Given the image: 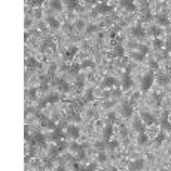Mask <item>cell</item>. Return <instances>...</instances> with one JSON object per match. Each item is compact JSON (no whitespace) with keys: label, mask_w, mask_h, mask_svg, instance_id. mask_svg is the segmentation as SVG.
Wrapping results in <instances>:
<instances>
[{"label":"cell","mask_w":171,"mask_h":171,"mask_svg":"<svg viewBox=\"0 0 171 171\" xmlns=\"http://www.w3.org/2000/svg\"><path fill=\"white\" fill-rule=\"evenodd\" d=\"M153 81H155V71L153 70H149L143 76V79H141V92H147L152 88Z\"/></svg>","instance_id":"6da1fadb"},{"label":"cell","mask_w":171,"mask_h":171,"mask_svg":"<svg viewBox=\"0 0 171 171\" xmlns=\"http://www.w3.org/2000/svg\"><path fill=\"white\" fill-rule=\"evenodd\" d=\"M52 85H55L61 92H70L71 91V88H70V85L64 81V78H55L52 82H51Z\"/></svg>","instance_id":"7a4b0ae2"},{"label":"cell","mask_w":171,"mask_h":171,"mask_svg":"<svg viewBox=\"0 0 171 171\" xmlns=\"http://www.w3.org/2000/svg\"><path fill=\"white\" fill-rule=\"evenodd\" d=\"M130 70H131V67H127L125 75H124V78H122V89H124V91L131 89L133 85H134V82H133V79H131V76H130Z\"/></svg>","instance_id":"3957f363"},{"label":"cell","mask_w":171,"mask_h":171,"mask_svg":"<svg viewBox=\"0 0 171 171\" xmlns=\"http://www.w3.org/2000/svg\"><path fill=\"white\" fill-rule=\"evenodd\" d=\"M133 112H134V107H133V101H124L122 103V109H120V113L124 118H131L133 116Z\"/></svg>","instance_id":"277c9868"},{"label":"cell","mask_w":171,"mask_h":171,"mask_svg":"<svg viewBox=\"0 0 171 171\" xmlns=\"http://www.w3.org/2000/svg\"><path fill=\"white\" fill-rule=\"evenodd\" d=\"M140 118H141V120L144 122V125H146V124H147V125L156 124V118H155L152 113H149V112H141V113H140Z\"/></svg>","instance_id":"5b68a950"},{"label":"cell","mask_w":171,"mask_h":171,"mask_svg":"<svg viewBox=\"0 0 171 171\" xmlns=\"http://www.w3.org/2000/svg\"><path fill=\"white\" fill-rule=\"evenodd\" d=\"M116 85H118V81L113 76H106L104 81L100 83V89H107V88H112V86H116Z\"/></svg>","instance_id":"8992f818"},{"label":"cell","mask_w":171,"mask_h":171,"mask_svg":"<svg viewBox=\"0 0 171 171\" xmlns=\"http://www.w3.org/2000/svg\"><path fill=\"white\" fill-rule=\"evenodd\" d=\"M144 164H146L144 159H135V161L128 164V170L130 171H141L144 168Z\"/></svg>","instance_id":"52a82bcc"},{"label":"cell","mask_w":171,"mask_h":171,"mask_svg":"<svg viewBox=\"0 0 171 171\" xmlns=\"http://www.w3.org/2000/svg\"><path fill=\"white\" fill-rule=\"evenodd\" d=\"M155 79H156V82H158L159 85L165 86V85H168V83H170L171 76H170V75H167V73H158V75H155Z\"/></svg>","instance_id":"ba28073f"},{"label":"cell","mask_w":171,"mask_h":171,"mask_svg":"<svg viewBox=\"0 0 171 171\" xmlns=\"http://www.w3.org/2000/svg\"><path fill=\"white\" fill-rule=\"evenodd\" d=\"M161 130H162V131H170V133H171V122L168 120V112H164V113H162Z\"/></svg>","instance_id":"9c48e42d"},{"label":"cell","mask_w":171,"mask_h":171,"mask_svg":"<svg viewBox=\"0 0 171 171\" xmlns=\"http://www.w3.org/2000/svg\"><path fill=\"white\" fill-rule=\"evenodd\" d=\"M66 131H67V137H71V138H78L79 134H81V131L76 125H67Z\"/></svg>","instance_id":"30bf717a"},{"label":"cell","mask_w":171,"mask_h":171,"mask_svg":"<svg viewBox=\"0 0 171 171\" xmlns=\"http://www.w3.org/2000/svg\"><path fill=\"white\" fill-rule=\"evenodd\" d=\"M156 22H158L159 27H170V24H171V21L168 19V16H167L165 14L156 15Z\"/></svg>","instance_id":"8fae6325"},{"label":"cell","mask_w":171,"mask_h":171,"mask_svg":"<svg viewBox=\"0 0 171 171\" xmlns=\"http://www.w3.org/2000/svg\"><path fill=\"white\" fill-rule=\"evenodd\" d=\"M133 128H134L138 134L146 133V125L141 122V119H140V118H135V119H134V122H133Z\"/></svg>","instance_id":"7c38bea8"},{"label":"cell","mask_w":171,"mask_h":171,"mask_svg":"<svg viewBox=\"0 0 171 171\" xmlns=\"http://www.w3.org/2000/svg\"><path fill=\"white\" fill-rule=\"evenodd\" d=\"M112 6L110 5H106V3H100V5H97L95 6V11L94 14H107V12H112Z\"/></svg>","instance_id":"4fadbf2b"},{"label":"cell","mask_w":171,"mask_h":171,"mask_svg":"<svg viewBox=\"0 0 171 171\" xmlns=\"http://www.w3.org/2000/svg\"><path fill=\"white\" fill-rule=\"evenodd\" d=\"M113 134V124H106L104 127V131H103V137H104V141H110V137Z\"/></svg>","instance_id":"5bb4252c"},{"label":"cell","mask_w":171,"mask_h":171,"mask_svg":"<svg viewBox=\"0 0 171 171\" xmlns=\"http://www.w3.org/2000/svg\"><path fill=\"white\" fill-rule=\"evenodd\" d=\"M131 33H133V36H134V37H137V39H143V37L146 36V31H144V28H143L141 26L134 27V28L131 30Z\"/></svg>","instance_id":"9a60e30c"},{"label":"cell","mask_w":171,"mask_h":171,"mask_svg":"<svg viewBox=\"0 0 171 171\" xmlns=\"http://www.w3.org/2000/svg\"><path fill=\"white\" fill-rule=\"evenodd\" d=\"M112 55H113V57H118V58H124V55H125V49H124V46H122V45H116Z\"/></svg>","instance_id":"2e32d148"},{"label":"cell","mask_w":171,"mask_h":171,"mask_svg":"<svg viewBox=\"0 0 171 171\" xmlns=\"http://www.w3.org/2000/svg\"><path fill=\"white\" fill-rule=\"evenodd\" d=\"M46 22L51 28H60V22L55 16H46Z\"/></svg>","instance_id":"e0dca14e"},{"label":"cell","mask_w":171,"mask_h":171,"mask_svg":"<svg viewBox=\"0 0 171 171\" xmlns=\"http://www.w3.org/2000/svg\"><path fill=\"white\" fill-rule=\"evenodd\" d=\"M46 104H54V103H57V101H60V95L57 94V92H52V94H49L46 97Z\"/></svg>","instance_id":"ac0fdd59"},{"label":"cell","mask_w":171,"mask_h":171,"mask_svg":"<svg viewBox=\"0 0 171 171\" xmlns=\"http://www.w3.org/2000/svg\"><path fill=\"white\" fill-rule=\"evenodd\" d=\"M149 33H150L155 39H159V36L162 34V28H161L159 26H152L150 30H149Z\"/></svg>","instance_id":"d6986e66"},{"label":"cell","mask_w":171,"mask_h":171,"mask_svg":"<svg viewBox=\"0 0 171 171\" xmlns=\"http://www.w3.org/2000/svg\"><path fill=\"white\" fill-rule=\"evenodd\" d=\"M130 57H131L134 61H138V63H143V61L146 60V55L140 54L138 51H134V52H131V54H130Z\"/></svg>","instance_id":"ffe728a7"},{"label":"cell","mask_w":171,"mask_h":171,"mask_svg":"<svg viewBox=\"0 0 171 171\" xmlns=\"http://www.w3.org/2000/svg\"><path fill=\"white\" fill-rule=\"evenodd\" d=\"M120 5H122V8H125L130 12H135L137 11V6H135L134 2H120Z\"/></svg>","instance_id":"44dd1931"},{"label":"cell","mask_w":171,"mask_h":171,"mask_svg":"<svg viewBox=\"0 0 171 171\" xmlns=\"http://www.w3.org/2000/svg\"><path fill=\"white\" fill-rule=\"evenodd\" d=\"M78 51H79L78 46H70L68 49H67V52H66V58H67V60H71L73 57L78 54Z\"/></svg>","instance_id":"7402d4cb"},{"label":"cell","mask_w":171,"mask_h":171,"mask_svg":"<svg viewBox=\"0 0 171 171\" xmlns=\"http://www.w3.org/2000/svg\"><path fill=\"white\" fill-rule=\"evenodd\" d=\"M83 101H85V103H91V101H94V89H92V88H88V91L85 92V95H83Z\"/></svg>","instance_id":"603a6c76"},{"label":"cell","mask_w":171,"mask_h":171,"mask_svg":"<svg viewBox=\"0 0 171 171\" xmlns=\"http://www.w3.org/2000/svg\"><path fill=\"white\" fill-rule=\"evenodd\" d=\"M137 143H138V144H141V146L147 144V143H149V135L146 134V133H143V134H138V137H137Z\"/></svg>","instance_id":"cb8c5ba5"},{"label":"cell","mask_w":171,"mask_h":171,"mask_svg":"<svg viewBox=\"0 0 171 171\" xmlns=\"http://www.w3.org/2000/svg\"><path fill=\"white\" fill-rule=\"evenodd\" d=\"M68 147H70V150H71V152H75V153H79V152H82V150H83L82 144H79V143H76V141H73V143L68 146Z\"/></svg>","instance_id":"d4e9b609"},{"label":"cell","mask_w":171,"mask_h":171,"mask_svg":"<svg viewBox=\"0 0 171 171\" xmlns=\"http://www.w3.org/2000/svg\"><path fill=\"white\" fill-rule=\"evenodd\" d=\"M73 27H75L76 30H83V28H86L88 26H86V22H85L83 19H76L75 24H73Z\"/></svg>","instance_id":"484cf974"},{"label":"cell","mask_w":171,"mask_h":171,"mask_svg":"<svg viewBox=\"0 0 171 171\" xmlns=\"http://www.w3.org/2000/svg\"><path fill=\"white\" fill-rule=\"evenodd\" d=\"M49 6L54 11H61L63 9V2H60V0H52V2L49 3Z\"/></svg>","instance_id":"4316f807"},{"label":"cell","mask_w":171,"mask_h":171,"mask_svg":"<svg viewBox=\"0 0 171 171\" xmlns=\"http://www.w3.org/2000/svg\"><path fill=\"white\" fill-rule=\"evenodd\" d=\"M165 46V40H162V39H153V48L155 49H162V48Z\"/></svg>","instance_id":"83f0119b"},{"label":"cell","mask_w":171,"mask_h":171,"mask_svg":"<svg viewBox=\"0 0 171 171\" xmlns=\"http://www.w3.org/2000/svg\"><path fill=\"white\" fill-rule=\"evenodd\" d=\"M94 67H95V63L92 60H83L81 64V68H94Z\"/></svg>","instance_id":"f1b7e54d"},{"label":"cell","mask_w":171,"mask_h":171,"mask_svg":"<svg viewBox=\"0 0 171 171\" xmlns=\"http://www.w3.org/2000/svg\"><path fill=\"white\" fill-rule=\"evenodd\" d=\"M167 138V135H165V131H159V134L155 137V144H162V141Z\"/></svg>","instance_id":"f546056e"},{"label":"cell","mask_w":171,"mask_h":171,"mask_svg":"<svg viewBox=\"0 0 171 171\" xmlns=\"http://www.w3.org/2000/svg\"><path fill=\"white\" fill-rule=\"evenodd\" d=\"M94 146L97 147V150H98V152H104L106 147H107V141H97Z\"/></svg>","instance_id":"4dcf8cb0"},{"label":"cell","mask_w":171,"mask_h":171,"mask_svg":"<svg viewBox=\"0 0 171 171\" xmlns=\"http://www.w3.org/2000/svg\"><path fill=\"white\" fill-rule=\"evenodd\" d=\"M119 147V141L118 140H110V141H107V149L109 150H116Z\"/></svg>","instance_id":"1f68e13d"},{"label":"cell","mask_w":171,"mask_h":171,"mask_svg":"<svg viewBox=\"0 0 171 171\" xmlns=\"http://www.w3.org/2000/svg\"><path fill=\"white\" fill-rule=\"evenodd\" d=\"M70 144H67L66 141H58V146H57V150H58V153H61V152H64L67 147H68Z\"/></svg>","instance_id":"d6a6232c"},{"label":"cell","mask_w":171,"mask_h":171,"mask_svg":"<svg viewBox=\"0 0 171 171\" xmlns=\"http://www.w3.org/2000/svg\"><path fill=\"white\" fill-rule=\"evenodd\" d=\"M171 52V37L165 40V49H164V55H168Z\"/></svg>","instance_id":"836d02e7"},{"label":"cell","mask_w":171,"mask_h":171,"mask_svg":"<svg viewBox=\"0 0 171 171\" xmlns=\"http://www.w3.org/2000/svg\"><path fill=\"white\" fill-rule=\"evenodd\" d=\"M137 51H138L140 54H143V55H146V54H147V52H149V48H147V46H146V45H138V46H137Z\"/></svg>","instance_id":"e575fe53"},{"label":"cell","mask_w":171,"mask_h":171,"mask_svg":"<svg viewBox=\"0 0 171 171\" xmlns=\"http://www.w3.org/2000/svg\"><path fill=\"white\" fill-rule=\"evenodd\" d=\"M97 161H98L100 164L106 162V161H107V156H106V153H104V152H100V153H98V156H97Z\"/></svg>","instance_id":"d590c367"},{"label":"cell","mask_w":171,"mask_h":171,"mask_svg":"<svg viewBox=\"0 0 171 171\" xmlns=\"http://www.w3.org/2000/svg\"><path fill=\"white\" fill-rule=\"evenodd\" d=\"M83 85H85L83 78H82V76H78V79H76V86H78L79 89H82V88H83Z\"/></svg>","instance_id":"8d00e7d4"},{"label":"cell","mask_w":171,"mask_h":171,"mask_svg":"<svg viewBox=\"0 0 171 171\" xmlns=\"http://www.w3.org/2000/svg\"><path fill=\"white\" fill-rule=\"evenodd\" d=\"M66 5L68 6V9H76V8H79V2H66Z\"/></svg>","instance_id":"74e56055"},{"label":"cell","mask_w":171,"mask_h":171,"mask_svg":"<svg viewBox=\"0 0 171 171\" xmlns=\"http://www.w3.org/2000/svg\"><path fill=\"white\" fill-rule=\"evenodd\" d=\"M26 63H27V67H37V64H39L34 58H28Z\"/></svg>","instance_id":"f35d334b"},{"label":"cell","mask_w":171,"mask_h":171,"mask_svg":"<svg viewBox=\"0 0 171 171\" xmlns=\"http://www.w3.org/2000/svg\"><path fill=\"white\" fill-rule=\"evenodd\" d=\"M97 170V162H91L88 167H85V171H95Z\"/></svg>","instance_id":"ab89813d"},{"label":"cell","mask_w":171,"mask_h":171,"mask_svg":"<svg viewBox=\"0 0 171 171\" xmlns=\"http://www.w3.org/2000/svg\"><path fill=\"white\" fill-rule=\"evenodd\" d=\"M149 66H150V70H158V68H159V64H158V61H155V60H152V61L149 63Z\"/></svg>","instance_id":"60d3db41"},{"label":"cell","mask_w":171,"mask_h":171,"mask_svg":"<svg viewBox=\"0 0 171 171\" xmlns=\"http://www.w3.org/2000/svg\"><path fill=\"white\" fill-rule=\"evenodd\" d=\"M107 118H109V122H110V124H113V122L116 120V113H115V112H110Z\"/></svg>","instance_id":"b9f144b4"},{"label":"cell","mask_w":171,"mask_h":171,"mask_svg":"<svg viewBox=\"0 0 171 171\" xmlns=\"http://www.w3.org/2000/svg\"><path fill=\"white\" fill-rule=\"evenodd\" d=\"M36 91H37V88H31V89L28 91V95L31 97L33 100H36Z\"/></svg>","instance_id":"7bdbcfd3"},{"label":"cell","mask_w":171,"mask_h":171,"mask_svg":"<svg viewBox=\"0 0 171 171\" xmlns=\"http://www.w3.org/2000/svg\"><path fill=\"white\" fill-rule=\"evenodd\" d=\"M95 30H97V26H88V27H86V33H88V34L94 33Z\"/></svg>","instance_id":"ee69618b"},{"label":"cell","mask_w":171,"mask_h":171,"mask_svg":"<svg viewBox=\"0 0 171 171\" xmlns=\"http://www.w3.org/2000/svg\"><path fill=\"white\" fill-rule=\"evenodd\" d=\"M120 134H122V137H127L128 135V131H127L125 125H120Z\"/></svg>","instance_id":"f6af8a7d"},{"label":"cell","mask_w":171,"mask_h":171,"mask_svg":"<svg viewBox=\"0 0 171 171\" xmlns=\"http://www.w3.org/2000/svg\"><path fill=\"white\" fill-rule=\"evenodd\" d=\"M39 89H40V91H42V92H46V91H48V89H49V85H48V83H42V85H40V88H39Z\"/></svg>","instance_id":"bcb514c9"},{"label":"cell","mask_w":171,"mask_h":171,"mask_svg":"<svg viewBox=\"0 0 171 171\" xmlns=\"http://www.w3.org/2000/svg\"><path fill=\"white\" fill-rule=\"evenodd\" d=\"M70 119L71 120H81V118H79L78 113H70Z\"/></svg>","instance_id":"7dc6e473"},{"label":"cell","mask_w":171,"mask_h":171,"mask_svg":"<svg viewBox=\"0 0 171 171\" xmlns=\"http://www.w3.org/2000/svg\"><path fill=\"white\" fill-rule=\"evenodd\" d=\"M120 94H122V89H115V91H112V97H120Z\"/></svg>","instance_id":"c3c4849f"},{"label":"cell","mask_w":171,"mask_h":171,"mask_svg":"<svg viewBox=\"0 0 171 171\" xmlns=\"http://www.w3.org/2000/svg\"><path fill=\"white\" fill-rule=\"evenodd\" d=\"M155 100H156V104H161L162 103V95H155Z\"/></svg>","instance_id":"681fc988"},{"label":"cell","mask_w":171,"mask_h":171,"mask_svg":"<svg viewBox=\"0 0 171 171\" xmlns=\"http://www.w3.org/2000/svg\"><path fill=\"white\" fill-rule=\"evenodd\" d=\"M42 16V11L40 9H36L34 11V18H40Z\"/></svg>","instance_id":"f907efd6"},{"label":"cell","mask_w":171,"mask_h":171,"mask_svg":"<svg viewBox=\"0 0 171 171\" xmlns=\"http://www.w3.org/2000/svg\"><path fill=\"white\" fill-rule=\"evenodd\" d=\"M112 106H113V101H106V103H104V107H106V109H110Z\"/></svg>","instance_id":"816d5d0a"},{"label":"cell","mask_w":171,"mask_h":171,"mask_svg":"<svg viewBox=\"0 0 171 171\" xmlns=\"http://www.w3.org/2000/svg\"><path fill=\"white\" fill-rule=\"evenodd\" d=\"M31 26V19H28V18H26V28H28Z\"/></svg>","instance_id":"f5cc1de1"},{"label":"cell","mask_w":171,"mask_h":171,"mask_svg":"<svg viewBox=\"0 0 171 171\" xmlns=\"http://www.w3.org/2000/svg\"><path fill=\"white\" fill-rule=\"evenodd\" d=\"M55 171H66V168H64V167H58Z\"/></svg>","instance_id":"db71d44e"},{"label":"cell","mask_w":171,"mask_h":171,"mask_svg":"<svg viewBox=\"0 0 171 171\" xmlns=\"http://www.w3.org/2000/svg\"><path fill=\"white\" fill-rule=\"evenodd\" d=\"M78 171H85V168H79V170H78Z\"/></svg>","instance_id":"11a10c76"},{"label":"cell","mask_w":171,"mask_h":171,"mask_svg":"<svg viewBox=\"0 0 171 171\" xmlns=\"http://www.w3.org/2000/svg\"><path fill=\"white\" fill-rule=\"evenodd\" d=\"M110 171H118V170H116V168H112V170H110Z\"/></svg>","instance_id":"9f6ffc18"},{"label":"cell","mask_w":171,"mask_h":171,"mask_svg":"<svg viewBox=\"0 0 171 171\" xmlns=\"http://www.w3.org/2000/svg\"><path fill=\"white\" fill-rule=\"evenodd\" d=\"M168 153H170V155H171V147H170V149H168Z\"/></svg>","instance_id":"6f0895ef"}]
</instances>
